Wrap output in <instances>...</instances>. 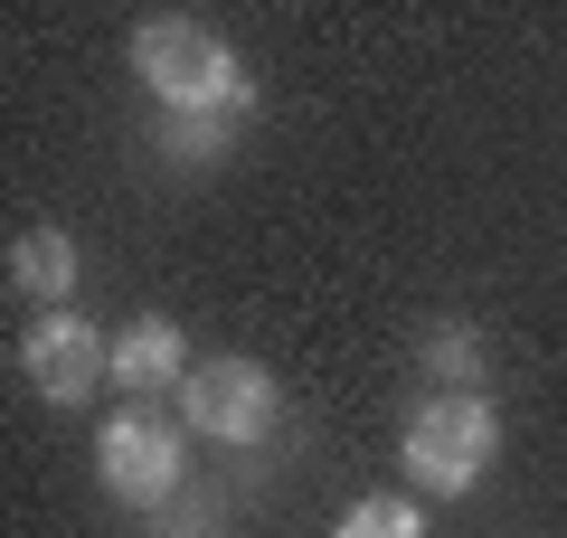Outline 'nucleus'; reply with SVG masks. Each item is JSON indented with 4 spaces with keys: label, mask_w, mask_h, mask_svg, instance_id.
I'll list each match as a JSON object with an SVG mask.
<instances>
[{
    "label": "nucleus",
    "mask_w": 567,
    "mask_h": 538,
    "mask_svg": "<svg viewBox=\"0 0 567 538\" xmlns=\"http://www.w3.org/2000/svg\"><path fill=\"white\" fill-rule=\"evenodd\" d=\"M492 454H502V416L483 406V387L473 397H425L406 416V473L425 492H473L492 473Z\"/></svg>",
    "instance_id": "nucleus-2"
},
{
    "label": "nucleus",
    "mask_w": 567,
    "mask_h": 538,
    "mask_svg": "<svg viewBox=\"0 0 567 538\" xmlns=\"http://www.w3.org/2000/svg\"><path fill=\"white\" fill-rule=\"evenodd\" d=\"M95 473H104V492H114L123 510H152V500L181 492V435L133 406V416H114L95 435Z\"/></svg>",
    "instance_id": "nucleus-4"
},
{
    "label": "nucleus",
    "mask_w": 567,
    "mask_h": 538,
    "mask_svg": "<svg viewBox=\"0 0 567 538\" xmlns=\"http://www.w3.org/2000/svg\"><path fill=\"white\" fill-rule=\"evenodd\" d=\"M341 538H425V510H406V500H350Z\"/></svg>",
    "instance_id": "nucleus-9"
},
{
    "label": "nucleus",
    "mask_w": 567,
    "mask_h": 538,
    "mask_svg": "<svg viewBox=\"0 0 567 538\" xmlns=\"http://www.w3.org/2000/svg\"><path fill=\"white\" fill-rule=\"evenodd\" d=\"M133 66H142V85L171 104V114H189L199 123V152L227 133V123L256 104V85H246V66L227 58V39L218 29H199V20H142V39H133Z\"/></svg>",
    "instance_id": "nucleus-1"
},
{
    "label": "nucleus",
    "mask_w": 567,
    "mask_h": 538,
    "mask_svg": "<svg viewBox=\"0 0 567 538\" xmlns=\"http://www.w3.org/2000/svg\"><path fill=\"white\" fill-rule=\"evenodd\" d=\"M10 283L39 302H66L76 293V237H58V227H29L20 246H10Z\"/></svg>",
    "instance_id": "nucleus-7"
},
{
    "label": "nucleus",
    "mask_w": 567,
    "mask_h": 538,
    "mask_svg": "<svg viewBox=\"0 0 567 538\" xmlns=\"http://www.w3.org/2000/svg\"><path fill=\"white\" fill-rule=\"evenodd\" d=\"M425 369L445 379V397H473V379H483V340H473L464 321H445V331L425 340Z\"/></svg>",
    "instance_id": "nucleus-8"
},
{
    "label": "nucleus",
    "mask_w": 567,
    "mask_h": 538,
    "mask_svg": "<svg viewBox=\"0 0 567 538\" xmlns=\"http://www.w3.org/2000/svg\"><path fill=\"white\" fill-rule=\"evenodd\" d=\"M20 369L48 406H76V397H95V379H114V340H95V321H76V312H48L20 340Z\"/></svg>",
    "instance_id": "nucleus-5"
},
{
    "label": "nucleus",
    "mask_w": 567,
    "mask_h": 538,
    "mask_svg": "<svg viewBox=\"0 0 567 538\" xmlns=\"http://www.w3.org/2000/svg\"><path fill=\"white\" fill-rule=\"evenodd\" d=\"M181 359H189V350H181V331H171L162 312H142L133 331L114 340V387H123V397H162V387L181 379Z\"/></svg>",
    "instance_id": "nucleus-6"
},
{
    "label": "nucleus",
    "mask_w": 567,
    "mask_h": 538,
    "mask_svg": "<svg viewBox=\"0 0 567 538\" xmlns=\"http://www.w3.org/2000/svg\"><path fill=\"white\" fill-rule=\"evenodd\" d=\"M181 416L189 435H218V444H265L275 435V379H265V359H208L181 379Z\"/></svg>",
    "instance_id": "nucleus-3"
}]
</instances>
